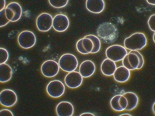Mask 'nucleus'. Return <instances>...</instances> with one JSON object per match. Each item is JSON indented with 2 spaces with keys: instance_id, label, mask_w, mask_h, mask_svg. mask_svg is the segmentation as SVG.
<instances>
[{
  "instance_id": "c756f323",
  "label": "nucleus",
  "mask_w": 155,
  "mask_h": 116,
  "mask_svg": "<svg viewBox=\"0 0 155 116\" xmlns=\"http://www.w3.org/2000/svg\"><path fill=\"white\" fill-rule=\"evenodd\" d=\"M122 62L123 66L129 70H135V69L131 66L129 62L128 59V54L123 59Z\"/></svg>"
},
{
  "instance_id": "c85d7f7f",
  "label": "nucleus",
  "mask_w": 155,
  "mask_h": 116,
  "mask_svg": "<svg viewBox=\"0 0 155 116\" xmlns=\"http://www.w3.org/2000/svg\"><path fill=\"white\" fill-rule=\"evenodd\" d=\"M148 24L150 29L152 31H155V15H151L148 20Z\"/></svg>"
},
{
  "instance_id": "4c0bfd02",
  "label": "nucleus",
  "mask_w": 155,
  "mask_h": 116,
  "mask_svg": "<svg viewBox=\"0 0 155 116\" xmlns=\"http://www.w3.org/2000/svg\"><path fill=\"white\" fill-rule=\"evenodd\" d=\"M155 32H154V34L153 36V40H154V42H155Z\"/></svg>"
},
{
  "instance_id": "5701e85b",
  "label": "nucleus",
  "mask_w": 155,
  "mask_h": 116,
  "mask_svg": "<svg viewBox=\"0 0 155 116\" xmlns=\"http://www.w3.org/2000/svg\"><path fill=\"white\" fill-rule=\"evenodd\" d=\"M68 0H49V2L52 7L56 8H60L65 6L67 4Z\"/></svg>"
},
{
  "instance_id": "a878e982",
  "label": "nucleus",
  "mask_w": 155,
  "mask_h": 116,
  "mask_svg": "<svg viewBox=\"0 0 155 116\" xmlns=\"http://www.w3.org/2000/svg\"><path fill=\"white\" fill-rule=\"evenodd\" d=\"M10 21L6 17L5 9L0 11V27H1L7 25Z\"/></svg>"
},
{
  "instance_id": "7c9ffc66",
  "label": "nucleus",
  "mask_w": 155,
  "mask_h": 116,
  "mask_svg": "<svg viewBox=\"0 0 155 116\" xmlns=\"http://www.w3.org/2000/svg\"><path fill=\"white\" fill-rule=\"evenodd\" d=\"M120 105L123 110H125L127 105V101L126 98L121 95L119 99Z\"/></svg>"
},
{
  "instance_id": "0eeeda50",
  "label": "nucleus",
  "mask_w": 155,
  "mask_h": 116,
  "mask_svg": "<svg viewBox=\"0 0 155 116\" xmlns=\"http://www.w3.org/2000/svg\"><path fill=\"white\" fill-rule=\"evenodd\" d=\"M65 87L61 81L55 80L51 81L46 87V92L50 96L57 98L61 96L64 93Z\"/></svg>"
},
{
  "instance_id": "2f4dec72",
  "label": "nucleus",
  "mask_w": 155,
  "mask_h": 116,
  "mask_svg": "<svg viewBox=\"0 0 155 116\" xmlns=\"http://www.w3.org/2000/svg\"><path fill=\"white\" fill-rule=\"evenodd\" d=\"M0 116H13V114L10 110L5 109L0 111Z\"/></svg>"
},
{
  "instance_id": "c9c22d12",
  "label": "nucleus",
  "mask_w": 155,
  "mask_h": 116,
  "mask_svg": "<svg viewBox=\"0 0 155 116\" xmlns=\"http://www.w3.org/2000/svg\"><path fill=\"white\" fill-rule=\"evenodd\" d=\"M119 116H132L131 115H130V114H128V113H124L123 114H122Z\"/></svg>"
},
{
  "instance_id": "cd10ccee",
  "label": "nucleus",
  "mask_w": 155,
  "mask_h": 116,
  "mask_svg": "<svg viewBox=\"0 0 155 116\" xmlns=\"http://www.w3.org/2000/svg\"><path fill=\"white\" fill-rule=\"evenodd\" d=\"M129 53H134L137 56L139 59V63L137 69L142 68L144 63V60L142 55L137 50L131 51Z\"/></svg>"
},
{
  "instance_id": "393cba45",
  "label": "nucleus",
  "mask_w": 155,
  "mask_h": 116,
  "mask_svg": "<svg viewBox=\"0 0 155 116\" xmlns=\"http://www.w3.org/2000/svg\"><path fill=\"white\" fill-rule=\"evenodd\" d=\"M9 54L5 49L0 48V64L5 63L7 60Z\"/></svg>"
},
{
  "instance_id": "f3484780",
  "label": "nucleus",
  "mask_w": 155,
  "mask_h": 116,
  "mask_svg": "<svg viewBox=\"0 0 155 116\" xmlns=\"http://www.w3.org/2000/svg\"><path fill=\"white\" fill-rule=\"evenodd\" d=\"M117 68L115 62L107 58L104 60L101 65V70L103 73L107 76L113 75Z\"/></svg>"
},
{
  "instance_id": "423d86ee",
  "label": "nucleus",
  "mask_w": 155,
  "mask_h": 116,
  "mask_svg": "<svg viewBox=\"0 0 155 116\" xmlns=\"http://www.w3.org/2000/svg\"><path fill=\"white\" fill-rule=\"evenodd\" d=\"M7 18L10 21L14 22L18 21L21 15L22 10L21 6L18 3L12 2L5 8Z\"/></svg>"
},
{
  "instance_id": "b1692460",
  "label": "nucleus",
  "mask_w": 155,
  "mask_h": 116,
  "mask_svg": "<svg viewBox=\"0 0 155 116\" xmlns=\"http://www.w3.org/2000/svg\"><path fill=\"white\" fill-rule=\"evenodd\" d=\"M82 43L85 50L89 53H91L93 47V44L91 40L88 38L83 37V38Z\"/></svg>"
},
{
  "instance_id": "9d476101",
  "label": "nucleus",
  "mask_w": 155,
  "mask_h": 116,
  "mask_svg": "<svg viewBox=\"0 0 155 116\" xmlns=\"http://www.w3.org/2000/svg\"><path fill=\"white\" fill-rule=\"evenodd\" d=\"M53 19L52 16L49 13L44 12L41 14L36 19L37 28L40 31H48L52 26Z\"/></svg>"
},
{
  "instance_id": "6e6552de",
  "label": "nucleus",
  "mask_w": 155,
  "mask_h": 116,
  "mask_svg": "<svg viewBox=\"0 0 155 116\" xmlns=\"http://www.w3.org/2000/svg\"><path fill=\"white\" fill-rule=\"evenodd\" d=\"M59 66L55 61L49 60L44 62L41 66V72L45 76L51 78L56 76L59 72Z\"/></svg>"
},
{
  "instance_id": "f03ea898",
  "label": "nucleus",
  "mask_w": 155,
  "mask_h": 116,
  "mask_svg": "<svg viewBox=\"0 0 155 116\" xmlns=\"http://www.w3.org/2000/svg\"><path fill=\"white\" fill-rule=\"evenodd\" d=\"M124 44L125 48L131 51L140 50L146 46L147 39L143 33L136 32L125 39Z\"/></svg>"
},
{
  "instance_id": "7ed1b4c3",
  "label": "nucleus",
  "mask_w": 155,
  "mask_h": 116,
  "mask_svg": "<svg viewBox=\"0 0 155 116\" xmlns=\"http://www.w3.org/2000/svg\"><path fill=\"white\" fill-rule=\"evenodd\" d=\"M58 65L59 67L63 71L70 72L74 71L77 68L78 62L74 55L70 54H66L60 58Z\"/></svg>"
},
{
  "instance_id": "39448f33",
  "label": "nucleus",
  "mask_w": 155,
  "mask_h": 116,
  "mask_svg": "<svg viewBox=\"0 0 155 116\" xmlns=\"http://www.w3.org/2000/svg\"><path fill=\"white\" fill-rule=\"evenodd\" d=\"M36 37L32 32L25 30L20 33L18 37V41L19 46L24 49H28L33 47L36 43Z\"/></svg>"
},
{
  "instance_id": "aec40b11",
  "label": "nucleus",
  "mask_w": 155,
  "mask_h": 116,
  "mask_svg": "<svg viewBox=\"0 0 155 116\" xmlns=\"http://www.w3.org/2000/svg\"><path fill=\"white\" fill-rule=\"evenodd\" d=\"M84 37L90 39L93 43V47L91 53H95L99 51L100 48L101 43L98 38L92 35H86Z\"/></svg>"
},
{
  "instance_id": "4468645a",
  "label": "nucleus",
  "mask_w": 155,
  "mask_h": 116,
  "mask_svg": "<svg viewBox=\"0 0 155 116\" xmlns=\"http://www.w3.org/2000/svg\"><path fill=\"white\" fill-rule=\"evenodd\" d=\"M95 67L94 63L89 60H85L80 65L79 72L82 77L87 78L91 76L94 73Z\"/></svg>"
},
{
  "instance_id": "f8f14e48",
  "label": "nucleus",
  "mask_w": 155,
  "mask_h": 116,
  "mask_svg": "<svg viewBox=\"0 0 155 116\" xmlns=\"http://www.w3.org/2000/svg\"><path fill=\"white\" fill-rule=\"evenodd\" d=\"M64 81L68 87L75 88L81 85L83 82V77L79 72L73 71L69 72L66 75Z\"/></svg>"
},
{
  "instance_id": "20e7f679",
  "label": "nucleus",
  "mask_w": 155,
  "mask_h": 116,
  "mask_svg": "<svg viewBox=\"0 0 155 116\" xmlns=\"http://www.w3.org/2000/svg\"><path fill=\"white\" fill-rule=\"evenodd\" d=\"M106 53L108 59L114 62H117L123 60L127 54V52L125 48L123 46L115 45L107 48Z\"/></svg>"
},
{
  "instance_id": "1a4fd4ad",
  "label": "nucleus",
  "mask_w": 155,
  "mask_h": 116,
  "mask_svg": "<svg viewBox=\"0 0 155 116\" xmlns=\"http://www.w3.org/2000/svg\"><path fill=\"white\" fill-rule=\"evenodd\" d=\"M17 101V95L13 91L6 89L1 92L0 103L2 106L6 107H11L16 104Z\"/></svg>"
},
{
  "instance_id": "a211bd4d",
  "label": "nucleus",
  "mask_w": 155,
  "mask_h": 116,
  "mask_svg": "<svg viewBox=\"0 0 155 116\" xmlns=\"http://www.w3.org/2000/svg\"><path fill=\"white\" fill-rule=\"evenodd\" d=\"M13 71L11 68L6 63L0 64V81L5 82L11 78Z\"/></svg>"
},
{
  "instance_id": "6ab92c4d",
  "label": "nucleus",
  "mask_w": 155,
  "mask_h": 116,
  "mask_svg": "<svg viewBox=\"0 0 155 116\" xmlns=\"http://www.w3.org/2000/svg\"><path fill=\"white\" fill-rule=\"evenodd\" d=\"M122 95L126 98L127 101V105L125 110L131 111L137 106L138 98L135 93L133 92H127L123 94Z\"/></svg>"
},
{
  "instance_id": "2eb2a0df",
  "label": "nucleus",
  "mask_w": 155,
  "mask_h": 116,
  "mask_svg": "<svg viewBox=\"0 0 155 116\" xmlns=\"http://www.w3.org/2000/svg\"><path fill=\"white\" fill-rule=\"evenodd\" d=\"M86 7L90 12L99 13L104 9L105 3L103 0H87L86 2Z\"/></svg>"
},
{
  "instance_id": "bb28decb",
  "label": "nucleus",
  "mask_w": 155,
  "mask_h": 116,
  "mask_svg": "<svg viewBox=\"0 0 155 116\" xmlns=\"http://www.w3.org/2000/svg\"><path fill=\"white\" fill-rule=\"evenodd\" d=\"M83 38L79 40L76 43V48L78 51L83 54H87L89 53L84 49L82 43Z\"/></svg>"
},
{
  "instance_id": "412c9836",
  "label": "nucleus",
  "mask_w": 155,
  "mask_h": 116,
  "mask_svg": "<svg viewBox=\"0 0 155 116\" xmlns=\"http://www.w3.org/2000/svg\"><path fill=\"white\" fill-rule=\"evenodd\" d=\"M121 95H118L114 96L111 99L110 104L112 109L117 111H123L120 105L119 99Z\"/></svg>"
},
{
  "instance_id": "e433bc0d",
  "label": "nucleus",
  "mask_w": 155,
  "mask_h": 116,
  "mask_svg": "<svg viewBox=\"0 0 155 116\" xmlns=\"http://www.w3.org/2000/svg\"><path fill=\"white\" fill-rule=\"evenodd\" d=\"M152 109L153 111V112L154 113H155V103H154L152 107Z\"/></svg>"
},
{
  "instance_id": "dca6fc26",
  "label": "nucleus",
  "mask_w": 155,
  "mask_h": 116,
  "mask_svg": "<svg viewBox=\"0 0 155 116\" xmlns=\"http://www.w3.org/2000/svg\"><path fill=\"white\" fill-rule=\"evenodd\" d=\"M130 71L123 66L117 68L113 76L115 81L119 82L127 81L130 76Z\"/></svg>"
},
{
  "instance_id": "473e14b6",
  "label": "nucleus",
  "mask_w": 155,
  "mask_h": 116,
  "mask_svg": "<svg viewBox=\"0 0 155 116\" xmlns=\"http://www.w3.org/2000/svg\"><path fill=\"white\" fill-rule=\"evenodd\" d=\"M0 11L4 9L5 5V0H0Z\"/></svg>"
},
{
  "instance_id": "4be33fe9",
  "label": "nucleus",
  "mask_w": 155,
  "mask_h": 116,
  "mask_svg": "<svg viewBox=\"0 0 155 116\" xmlns=\"http://www.w3.org/2000/svg\"><path fill=\"white\" fill-rule=\"evenodd\" d=\"M128 54V59L130 64L135 69H137L139 63L138 57L133 53H129Z\"/></svg>"
},
{
  "instance_id": "ddd939ff",
  "label": "nucleus",
  "mask_w": 155,
  "mask_h": 116,
  "mask_svg": "<svg viewBox=\"0 0 155 116\" xmlns=\"http://www.w3.org/2000/svg\"><path fill=\"white\" fill-rule=\"evenodd\" d=\"M74 107L70 102L63 101L57 105L56 111L58 116H71L74 112Z\"/></svg>"
},
{
  "instance_id": "f704fd0d",
  "label": "nucleus",
  "mask_w": 155,
  "mask_h": 116,
  "mask_svg": "<svg viewBox=\"0 0 155 116\" xmlns=\"http://www.w3.org/2000/svg\"><path fill=\"white\" fill-rule=\"evenodd\" d=\"M146 1L150 4L154 5H155V1L154 0H147Z\"/></svg>"
},
{
  "instance_id": "9b49d317",
  "label": "nucleus",
  "mask_w": 155,
  "mask_h": 116,
  "mask_svg": "<svg viewBox=\"0 0 155 116\" xmlns=\"http://www.w3.org/2000/svg\"><path fill=\"white\" fill-rule=\"evenodd\" d=\"M69 25V19L64 14L57 15L53 19L52 26L56 31L63 32L67 29Z\"/></svg>"
},
{
  "instance_id": "f257e3e1",
  "label": "nucleus",
  "mask_w": 155,
  "mask_h": 116,
  "mask_svg": "<svg viewBox=\"0 0 155 116\" xmlns=\"http://www.w3.org/2000/svg\"><path fill=\"white\" fill-rule=\"evenodd\" d=\"M98 36L103 41L107 43L114 42L117 38L118 31L117 27L111 23L104 22L98 26Z\"/></svg>"
},
{
  "instance_id": "72a5a7b5",
  "label": "nucleus",
  "mask_w": 155,
  "mask_h": 116,
  "mask_svg": "<svg viewBox=\"0 0 155 116\" xmlns=\"http://www.w3.org/2000/svg\"><path fill=\"white\" fill-rule=\"evenodd\" d=\"M80 116H94L95 115L93 114L90 113H84L81 114Z\"/></svg>"
}]
</instances>
